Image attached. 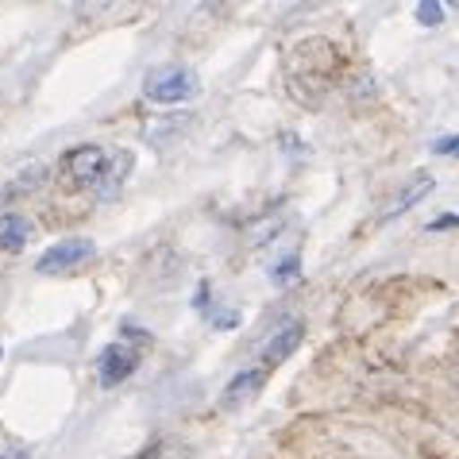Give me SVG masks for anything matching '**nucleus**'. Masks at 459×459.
<instances>
[{
    "instance_id": "8",
    "label": "nucleus",
    "mask_w": 459,
    "mask_h": 459,
    "mask_svg": "<svg viewBox=\"0 0 459 459\" xmlns=\"http://www.w3.org/2000/svg\"><path fill=\"white\" fill-rule=\"evenodd\" d=\"M266 382V371L263 367H251V371H244V375H236L232 382L224 386V405L228 410H236L239 402H247V398H255V390H259Z\"/></svg>"
},
{
    "instance_id": "10",
    "label": "nucleus",
    "mask_w": 459,
    "mask_h": 459,
    "mask_svg": "<svg viewBox=\"0 0 459 459\" xmlns=\"http://www.w3.org/2000/svg\"><path fill=\"white\" fill-rule=\"evenodd\" d=\"M298 266H301L298 255H286V259H282V263H278L274 271H271V282H274V286H286V282H293V278H298Z\"/></svg>"
},
{
    "instance_id": "1",
    "label": "nucleus",
    "mask_w": 459,
    "mask_h": 459,
    "mask_svg": "<svg viewBox=\"0 0 459 459\" xmlns=\"http://www.w3.org/2000/svg\"><path fill=\"white\" fill-rule=\"evenodd\" d=\"M333 70H336V47L328 43V39H305L293 47V55H290V85H293V93L301 89V97L305 100L309 93L305 89H316V93H325L328 82H333Z\"/></svg>"
},
{
    "instance_id": "11",
    "label": "nucleus",
    "mask_w": 459,
    "mask_h": 459,
    "mask_svg": "<svg viewBox=\"0 0 459 459\" xmlns=\"http://www.w3.org/2000/svg\"><path fill=\"white\" fill-rule=\"evenodd\" d=\"M440 20H444V4H440V0H420V4H417V23L437 28Z\"/></svg>"
},
{
    "instance_id": "2",
    "label": "nucleus",
    "mask_w": 459,
    "mask_h": 459,
    "mask_svg": "<svg viewBox=\"0 0 459 459\" xmlns=\"http://www.w3.org/2000/svg\"><path fill=\"white\" fill-rule=\"evenodd\" d=\"M143 93L155 105H182V100H194L201 93V78L189 66H159L147 74Z\"/></svg>"
},
{
    "instance_id": "5",
    "label": "nucleus",
    "mask_w": 459,
    "mask_h": 459,
    "mask_svg": "<svg viewBox=\"0 0 459 459\" xmlns=\"http://www.w3.org/2000/svg\"><path fill=\"white\" fill-rule=\"evenodd\" d=\"M89 255H93V244L82 236H74V239H58L55 247H47L39 255V263H35V271L39 274H58V271H70V266H78L85 263Z\"/></svg>"
},
{
    "instance_id": "4",
    "label": "nucleus",
    "mask_w": 459,
    "mask_h": 459,
    "mask_svg": "<svg viewBox=\"0 0 459 459\" xmlns=\"http://www.w3.org/2000/svg\"><path fill=\"white\" fill-rule=\"evenodd\" d=\"M62 170L82 186H97L100 178H108V155H105V147H97V143L74 147L62 155Z\"/></svg>"
},
{
    "instance_id": "7",
    "label": "nucleus",
    "mask_w": 459,
    "mask_h": 459,
    "mask_svg": "<svg viewBox=\"0 0 459 459\" xmlns=\"http://www.w3.org/2000/svg\"><path fill=\"white\" fill-rule=\"evenodd\" d=\"M432 186H437V182H432V178H429V174H413V178H410V182H405V186L398 189V197H394V201H390V209H386V216H402V212H410V209L417 205V201H425V197L432 194Z\"/></svg>"
},
{
    "instance_id": "6",
    "label": "nucleus",
    "mask_w": 459,
    "mask_h": 459,
    "mask_svg": "<svg viewBox=\"0 0 459 459\" xmlns=\"http://www.w3.org/2000/svg\"><path fill=\"white\" fill-rule=\"evenodd\" d=\"M301 336H305V328H301V321H286L278 333L266 340V348H263V363L266 367H278V363H286L293 351H298V343H301Z\"/></svg>"
},
{
    "instance_id": "15",
    "label": "nucleus",
    "mask_w": 459,
    "mask_h": 459,
    "mask_svg": "<svg viewBox=\"0 0 459 459\" xmlns=\"http://www.w3.org/2000/svg\"><path fill=\"white\" fill-rule=\"evenodd\" d=\"M452 224H459V216H440V221L432 224V228H452Z\"/></svg>"
},
{
    "instance_id": "3",
    "label": "nucleus",
    "mask_w": 459,
    "mask_h": 459,
    "mask_svg": "<svg viewBox=\"0 0 459 459\" xmlns=\"http://www.w3.org/2000/svg\"><path fill=\"white\" fill-rule=\"evenodd\" d=\"M139 359H143V351L132 348L127 340L108 343V348L100 351V359H97V378H100V386L112 390V386H120V382H127V378L135 375Z\"/></svg>"
},
{
    "instance_id": "13",
    "label": "nucleus",
    "mask_w": 459,
    "mask_h": 459,
    "mask_svg": "<svg viewBox=\"0 0 459 459\" xmlns=\"http://www.w3.org/2000/svg\"><path fill=\"white\" fill-rule=\"evenodd\" d=\"M432 155H444V159L459 155V135H444V139H437V143H432Z\"/></svg>"
},
{
    "instance_id": "12",
    "label": "nucleus",
    "mask_w": 459,
    "mask_h": 459,
    "mask_svg": "<svg viewBox=\"0 0 459 459\" xmlns=\"http://www.w3.org/2000/svg\"><path fill=\"white\" fill-rule=\"evenodd\" d=\"M274 232H278V221H274V216H266L259 228H251V244H266Z\"/></svg>"
},
{
    "instance_id": "9",
    "label": "nucleus",
    "mask_w": 459,
    "mask_h": 459,
    "mask_svg": "<svg viewBox=\"0 0 459 459\" xmlns=\"http://www.w3.org/2000/svg\"><path fill=\"white\" fill-rule=\"evenodd\" d=\"M28 239H31L28 216H20V212H4V216H0V247H4V251H20Z\"/></svg>"
},
{
    "instance_id": "14",
    "label": "nucleus",
    "mask_w": 459,
    "mask_h": 459,
    "mask_svg": "<svg viewBox=\"0 0 459 459\" xmlns=\"http://www.w3.org/2000/svg\"><path fill=\"white\" fill-rule=\"evenodd\" d=\"M8 197H16V186H0V205H4Z\"/></svg>"
},
{
    "instance_id": "16",
    "label": "nucleus",
    "mask_w": 459,
    "mask_h": 459,
    "mask_svg": "<svg viewBox=\"0 0 459 459\" xmlns=\"http://www.w3.org/2000/svg\"><path fill=\"white\" fill-rule=\"evenodd\" d=\"M0 459H23V452H4V455H0Z\"/></svg>"
}]
</instances>
